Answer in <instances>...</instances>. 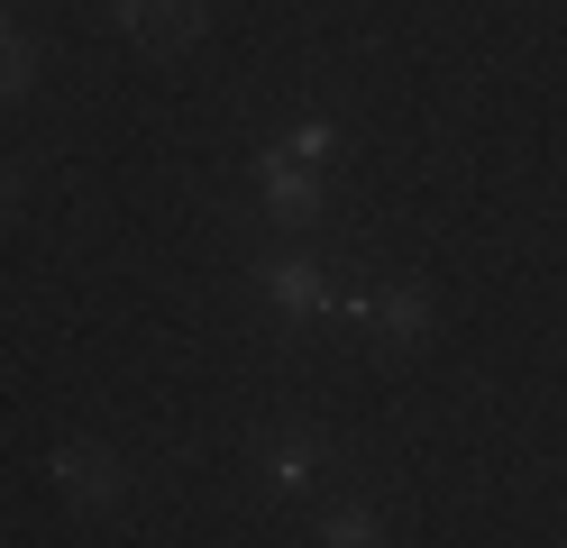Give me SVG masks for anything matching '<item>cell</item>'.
Masks as SVG:
<instances>
[{
	"instance_id": "obj_2",
	"label": "cell",
	"mask_w": 567,
	"mask_h": 548,
	"mask_svg": "<svg viewBox=\"0 0 567 548\" xmlns=\"http://www.w3.org/2000/svg\"><path fill=\"white\" fill-rule=\"evenodd\" d=\"M128 28H147V37H193V28H202V0H128Z\"/></svg>"
},
{
	"instance_id": "obj_5",
	"label": "cell",
	"mask_w": 567,
	"mask_h": 548,
	"mask_svg": "<svg viewBox=\"0 0 567 548\" xmlns=\"http://www.w3.org/2000/svg\"><path fill=\"white\" fill-rule=\"evenodd\" d=\"M266 193H275V210H284V219H302V210H311V183H302V174H284V165L266 174Z\"/></svg>"
},
{
	"instance_id": "obj_7",
	"label": "cell",
	"mask_w": 567,
	"mask_h": 548,
	"mask_svg": "<svg viewBox=\"0 0 567 548\" xmlns=\"http://www.w3.org/2000/svg\"><path fill=\"white\" fill-rule=\"evenodd\" d=\"M0 83H28V46H19L10 28H0Z\"/></svg>"
},
{
	"instance_id": "obj_6",
	"label": "cell",
	"mask_w": 567,
	"mask_h": 548,
	"mask_svg": "<svg viewBox=\"0 0 567 548\" xmlns=\"http://www.w3.org/2000/svg\"><path fill=\"white\" fill-rule=\"evenodd\" d=\"M330 548H375V521L367 511H330Z\"/></svg>"
},
{
	"instance_id": "obj_3",
	"label": "cell",
	"mask_w": 567,
	"mask_h": 548,
	"mask_svg": "<svg viewBox=\"0 0 567 548\" xmlns=\"http://www.w3.org/2000/svg\"><path fill=\"white\" fill-rule=\"evenodd\" d=\"M266 475H275L284 494H302V485H311V438H275V448H266Z\"/></svg>"
},
{
	"instance_id": "obj_8",
	"label": "cell",
	"mask_w": 567,
	"mask_h": 548,
	"mask_svg": "<svg viewBox=\"0 0 567 548\" xmlns=\"http://www.w3.org/2000/svg\"><path fill=\"white\" fill-rule=\"evenodd\" d=\"M10 193H19V183H10V174H0V210H10Z\"/></svg>"
},
{
	"instance_id": "obj_1",
	"label": "cell",
	"mask_w": 567,
	"mask_h": 548,
	"mask_svg": "<svg viewBox=\"0 0 567 548\" xmlns=\"http://www.w3.org/2000/svg\"><path fill=\"white\" fill-rule=\"evenodd\" d=\"M55 485H74V503H120L128 475H120L111 448H64V457H55Z\"/></svg>"
},
{
	"instance_id": "obj_4",
	"label": "cell",
	"mask_w": 567,
	"mask_h": 548,
	"mask_svg": "<svg viewBox=\"0 0 567 548\" xmlns=\"http://www.w3.org/2000/svg\"><path fill=\"white\" fill-rule=\"evenodd\" d=\"M266 283H275V292H284L293 311H311V302H321V283H311V266H266Z\"/></svg>"
}]
</instances>
